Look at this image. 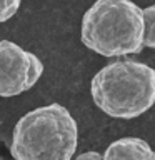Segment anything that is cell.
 Masks as SVG:
<instances>
[{
    "mask_svg": "<svg viewBox=\"0 0 155 160\" xmlns=\"http://www.w3.org/2000/svg\"><path fill=\"white\" fill-rule=\"evenodd\" d=\"M78 145V127L60 103L30 110L18 118L10 153L15 160H72Z\"/></svg>",
    "mask_w": 155,
    "mask_h": 160,
    "instance_id": "7a4b0ae2",
    "label": "cell"
},
{
    "mask_svg": "<svg viewBox=\"0 0 155 160\" xmlns=\"http://www.w3.org/2000/svg\"><path fill=\"white\" fill-rule=\"evenodd\" d=\"M103 160H155V152L143 138L122 137L105 148Z\"/></svg>",
    "mask_w": 155,
    "mask_h": 160,
    "instance_id": "5b68a950",
    "label": "cell"
},
{
    "mask_svg": "<svg viewBox=\"0 0 155 160\" xmlns=\"http://www.w3.org/2000/svg\"><path fill=\"white\" fill-rule=\"evenodd\" d=\"M143 33L142 8L132 0H95L82 17V43L102 57L140 53Z\"/></svg>",
    "mask_w": 155,
    "mask_h": 160,
    "instance_id": "3957f363",
    "label": "cell"
},
{
    "mask_svg": "<svg viewBox=\"0 0 155 160\" xmlns=\"http://www.w3.org/2000/svg\"><path fill=\"white\" fill-rule=\"evenodd\" d=\"M90 93L108 117L133 120L155 105V68L138 60H115L93 75Z\"/></svg>",
    "mask_w": 155,
    "mask_h": 160,
    "instance_id": "6da1fadb",
    "label": "cell"
},
{
    "mask_svg": "<svg viewBox=\"0 0 155 160\" xmlns=\"http://www.w3.org/2000/svg\"><path fill=\"white\" fill-rule=\"evenodd\" d=\"M75 160H103V155L98 153V152H93V150H90V152L80 153L78 157H75Z\"/></svg>",
    "mask_w": 155,
    "mask_h": 160,
    "instance_id": "ba28073f",
    "label": "cell"
},
{
    "mask_svg": "<svg viewBox=\"0 0 155 160\" xmlns=\"http://www.w3.org/2000/svg\"><path fill=\"white\" fill-rule=\"evenodd\" d=\"M142 13H143V23H145L143 47L155 48V5L143 8Z\"/></svg>",
    "mask_w": 155,
    "mask_h": 160,
    "instance_id": "8992f818",
    "label": "cell"
},
{
    "mask_svg": "<svg viewBox=\"0 0 155 160\" xmlns=\"http://www.w3.org/2000/svg\"><path fill=\"white\" fill-rule=\"evenodd\" d=\"M22 0H0V23L7 22L18 12Z\"/></svg>",
    "mask_w": 155,
    "mask_h": 160,
    "instance_id": "52a82bcc",
    "label": "cell"
},
{
    "mask_svg": "<svg viewBox=\"0 0 155 160\" xmlns=\"http://www.w3.org/2000/svg\"><path fill=\"white\" fill-rule=\"evenodd\" d=\"M43 63L12 40H0V97L27 92L40 80Z\"/></svg>",
    "mask_w": 155,
    "mask_h": 160,
    "instance_id": "277c9868",
    "label": "cell"
}]
</instances>
